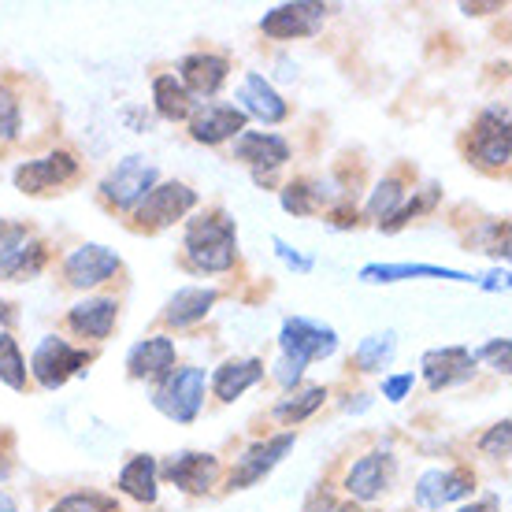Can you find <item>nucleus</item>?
Listing matches in <instances>:
<instances>
[{"mask_svg":"<svg viewBox=\"0 0 512 512\" xmlns=\"http://www.w3.org/2000/svg\"><path fill=\"white\" fill-rule=\"evenodd\" d=\"M182 268L193 275H227L238 268V223L223 205L205 208L182 227Z\"/></svg>","mask_w":512,"mask_h":512,"instance_id":"f257e3e1","label":"nucleus"},{"mask_svg":"<svg viewBox=\"0 0 512 512\" xmlns=\"http://www.w3.org/2000/svg\"><path fill=\"white\" fill-rule=\"evenodd\" d=\"M464 160L487 175L509 171V104H490L472 119V127L461 138Z\"/></svg>","mask_w":512,"mask_h":512,"instance_id":"f03ea898","label":"nucleus"},{"mask_svg":"<svg viewBox=\"0 0 512 512\" xmlns=\"http://www.w3.org/2000/svg\"><path fill=\"white\" fill-rule=\"evenodd\" d=\"M197 205H201V193L193 190L190 182H156L153 190L145 193V201L130 212L127 227L134 234H160L175 223H186Z\"/></svg>","mask_w":512,"mask_h":512,"instance_id":"7ed1b4c3","label":"nucleus"},{"mask_svg":"<svg viewBox=\"0 0 512 512\" xmlns=\"http://www.w3.org/2000/svg\"><path fill=\"white\" fill-rule=\"evenodd\" d=\"M156 182H160V167L149 160V156H123L108 175L101 179L97 186V197H101V205L108 212H123L130 216L134 208L145 201V193L153 190Z\"/></svg>","mask_w":512,"mask_h":512,"instance_id":"20e7f679","label":"nucleus"},{"mask_svg":"<svg viewBox=\"0 0 512 512\" xmlns=\"http://www.w3.org/2000/svg\"><path fill=\"white\" fill-rule=\"evenodd\" d=\"M208 394V375L197 364H179L171 375H164L153 386V409L164 412L167 420L175 423H193L205 409Z\"/></svg>","mask_w":512,"mask_h":512,"instance_id":"39448f33","label":"nucleus"},{"mask_svg":"<svg viewBox=\"0 0 512 512\" xmlns=\"http://www.w3.org/2000/svg\"><path fill=\"white\" fill-rule=\"evenodd\" d=\"M90 364H93V349H75L60 334H45L38 346H34V353H30V368L26 372L34 375V383L41 390H60L75 375H86Z\"/></svg>","mask_w":512,"mask_h":512,"instance_id":"423d86ee","label":"nucleus"},{"mask_svg":"<svg viewBox=\"0 0 512 512\" xmlns=\"http://www.w3.org/2000/svg\"><path fill=\"white\" fill-rule=\"evenodd\" d=\"M82 175V160L71 149H52V153L38 156V160H23L15 167V190L26 193V197H49V193H60L64 186L78 182Z\"/></svg>","mask_w":512,"mask_h":512,"instance_id":"0eeeda50","label":"nucleus"},{"mask_svg":"<svg viewBox=\"0 0 512 512\" xmlns=\"http://www.w3.org/2000/svg\"><path fill=\"white\" fill-rule=\"evenodd\" d=\"M160 479L171 483V487L179 490V494H186V498H208V494L219 487V479H223V464H219L216 453L182 449V453H171V457L160 464Z\"/></svg>","mask_w":512,"mask_h":512,"instance_id":"6e6552de","label":"nucleus"},{"mask_svg":"<svg viewBox=\"0 0 512 512\" xmlns=\"http://www.w3.org/2000/svg\"><path fill=\"white\" fill-rule=\"evenodd\" d=\"M60 271H64V286H71L78 294H90V290H101L104 282H112L123 271V256L101 242H86L64 256Z\"/></svg>","mask_w":512,"mask_h":512,"instance_id":"1a4fd4ad","label":"nucleus"},{"mask_svg":"<svg viewBox=\"0 0 512 512\" xmlns=\"http://www.w3.org/2000/svg\"><path fill=\"white\" fill-rule=\"evenodd\" d=\"M294 442H297V431H282V435H268V438H260V442H253V446L231 464V472L223 475V483H227L223 490L234 494V490L256 487L264 475H271L279 468L282 457L294 449Z\"/></svg>","mask_w":512,"mask_h":512,"instance_id":"9d476101","label":"nucleus"},{"mask_svg":"<svg viewBox=\"0 0 512 512\" xmlns=\"http://www.w3.org/2000/svg\"><path fill=\"white\" fill-rule=\"evenodd\" d=\"M279 349L286 360H297V364H312V360H327L334 357L338 349V331L327 327V323H316L308 316H286L279 331Z\"/></svg>","mask_w":512,"mask_h":512,"instance_id":"9b49d317","label":"nucleus"},{"mask_svg":"<svg viewBox=\"0 0 512 512\" xmlns=\"http://www.w3.org/2000/svg\"><path fill=\"white\" fill-rule=\"evenodd\" d=\"M394 479H397L394 453L372 449V453H364V457H357V461L349 464L342 487H346L349 501H357V505H372V501H379L383 494H390Z\"/></svg>","mask_w":512,"mask_h":512,"instance_id":"f8f14e48","label":"nucleus"},{"mask_svg":"<svg viewBox=\"0 0 512 512\" xmlns=\"http://www.w3.org/2000/svg\"><path fill=\"white\" fill-rule=\"evenodd\" d=\"M327 4H312V0H294V4H279L260 19V34L268 41H301L316 38L327 23Z\"/></svg>","mask_w":512,"mask_h":512,"instance_id":"ddd939ff","label":"nucleus"},{"mask_svg":"<svg viewBox=\"0 0 512 512\" xmlns=\"http://www.w3.org/2000/svg\"><path fill=\"white\" fill-rule=\"evenodd\" d=\"M119 323V297L112 294H90L75 301V305L67 308L64 316V327L67 334H75L82 342H93V346H101L112 338Z\"/></svg>","mask_w":512,"mask_h":512,"instance_id":"4468645a","label":"nucleus"},{"mask_svg":"<svg viewBox=\"0 0 512 512\" xmlns=\"http://www.w3.org/2000/svg\"><path fill=\"white\" fill-rule=\"evenodd\" d=\"M290 141L282 134H268V130H242L231 141V160L245 164L253 175H275L290 160Z\"/></svg>","mask_w":512,"mask_h":512,"instance_id":"2eb2a0df","label":"nucleus"},{"mask_svg":"<svg viewBox=\"0 0 512 512\" xmlns=\"http://www.w3.org/2000/svg\"><path fill=\"white\" fill-rule=\"evenodd\" d=\"M479 360H475V353L468 346H442V349H427L420 360L423 368V383H427V390L431 394H438V390H453V386H464L475 379V368Z\"/></svg>","mask_w":512,"mask_h":512,"instance_id":"dca6fc26","label":"nucleus"},{"mask_svg":"<svg viewBox=\"0 0 512 512\" xmlns=\"http://www.w3.org/2000/svg\"><path fill=\"white\" fill-rule=\"evenodd\" d=\"M190 138L197 145H227L234 141L242 130H249V116H245L238 104H223V101H205L197 112L190 116Z\"/></svg>","mask_w":512,"mask_h":512,"instance_id":"f3484780","label":"nucleus"},{"mask_svg":"<svg viewBox=\"0 0 512 512\" xmlns=\"http://www.w3.org/2000/svg\"><path fill=\"white\" fill-rule=\"evenodd\" d=\"M227 78H231V56H223V52L201 49L179 60V82L201 104L212 101L227 86Z\"/></svg>","mask_w":512,"mask_h":512,"instance_id":"a211bd4d","label":"nucleus"},{"mask_svg":"<svg viewBox=\"0 0 512 512\" xmlns=\"http://www.w3.org/2000/svg\"><path fill=\"white\" fill-rule=\"evenodd\" d=\"M175 368H179V346L167 334H149V338L134 342L127 353V375L134 383L156 386L164 375L175 372Z\"/></svg>","mask_w":512,"mask_h":512,"instance_id":"6ab92c4d","label":"nucleus"},{"mask_svg":"<svg viewBox=\"0 0 512 512\" xmlns=\"http://www.w3.org/2000/svg\"><path fill=\"white\" fill-rule=\"evenodd\" d=\"M412 182H416V171L409 164L386 171L383 179L375 182V190L368 193V205H364V219H372L375 227H383L397 216V208L412 197ZM360 219V223H364Z\"/></svg>","mask_w":512,"mask_h":512,"instance_id":"aec40b11","label":"nucleus"},{"mask_svg":"<svg viewBox=\"0 0 512 512\" xmlns=\"http://www.w3.org/2000/svg\"><path fill=\"white\" fill-rule=\"evenodd\" d=\"M219 297H223V290H216V286H182V290L167 297L160 320H164V327H175V331L197 327V323H205L212 316Z\"/></svg>","mask_w":512,"mask_h":512,"instance_id":"412c9836","label":"nucleus"},{"mask_svg":"<svg viewBox=\"0 0 512 512\" xmlns=\"http://www.w3.org/2000/svg\"><path fill=\"white\" fill-rule=\"evenodd\" d=\"M238 108H242L245 116L268 123V127L290 119V104L282 101V93L264 75H256V71H249L242 78V86H238Z\"/></svg>","mask_w":512,"mask_h":512,"instance_id":"4be33fe9","label":"nucleus"},{"mask_svg":"<svg viewBox=\"0 0 512 512\" xmlns=\"http://www.w3.org/2000/svg\"><path fill=\"white\" fill-rule=\"evenodd\" d=\"M260 379H264V360L234 357V360H223L216 368V375H208V386H212V397H216L219 405H231L245 390H253Z\"/></svg>","mask_w":512,"mask_h":512,"instance_id":"5701e85b","label":"nucleus"},{"mask_svg":"<svg viewBox=\"0 0 512 512\" xmlns=\"http://www.w3.org/2000/svg\"><path fill=\"white\" fill-rule=\"evenodd\" d=\"M116 490L138 505H156L160 498V461L153 453H134L116 479Z\"/></svg>","mask_w":512,"mask_h":512,"instance_id":"b1692460","label":"nucleus"},{"mask_svg":"<svg viewBox=\"0 0 512 512\" xmlns=\"http://www.w3.org/2000/svg\"><path fill=\"white\" fill-rule=\"evenodd\" d=\"M405 279H449V282H475V275L457 268H438V264H368L360 268V282L368 286H390Z\"/></svg>","mask_w":512,"mask_h":512,"instance_id":"393cba45","label":"nucleus"},{"mask_svg":"<svg viewBox=\"0 0 512 512\" xmlns=\"http://www.w3.org/2000/svg\"><path fill=\"white\" fill-rule=\"evenodd\" d=\"M153 108H156V116L167 119V123H190V116L201 108V101L182 86L179 75H156L153 78Z\"/></svg>","mask_w":512,"mask_h":512,"instance_id":"a878e982","label":"nucleus"},{"mask_svg":"<svg viewBox=\"0 0 512 512\" xmlns=\"http://www.w3.org/2000/svg\"><path fill=\"white\" fill-rule=\"evenodd\" d=\"M327 397H331V390H327V386H297V390H290L286 397H279V401H275L271 420H279L282 427H297V423L312 420V416L327 405Z\"/></svg>","mask_w":512,"mask_h":512,"instance_id":"bb28decb","label":"nucleus"},{"mask_svg":"<svg viewBox=\"0 0 512 512\" xmlns=\"http://www.w3.org/2000/svg\"><path fill=\"white\" fill-rule=\"evenodd\" d=\"M394 353H397V331H375L368 338H360V346L349 357V368L360 375H375L394 364Z\"/></svg>","mask_w":512,"mask_h":512,"instance_id":"cd10ccee","label":"nucleus"},{"mask_svg":"<svg viewBox=\"0 0 512 512\" xmlns=\"http://www.w3.org/2000/svg\"><path fill=\"white\" fill-rule=\"evenodd\" d=\"M442 205V186L438 182H427L423 190H412V197L405 201V205L397 208V216L390 219V223H383L379 231L383 234H397V231H405L412 219H420V216H431L435 208Z\"/></svg>","mask_w":512,"mask_h":512,"instance_id":"c85d7f7f","label":"nucleus"},{"mask_svg":"<svg viewBox=\"0 0 512 512\" xmlns=\"http://www.w3.org/2000/svg\"><path fill=\"white\" fill-rule=\"evenodd\" d=\"M487 253L498 260H509V219H483L472 234H468V253Z\"/></svg>","mask_w":512,"mask_h":512,"instance_id":"c756f323","label":"nucleus"},{"mask_svg":"<svg viewBox=\"0 0 512 512\" xmlns=\"http://www.w3.org/2000/svg\"><path fill=\"white\" fill-rule=\"evenodd\" d=\"M49 260H52V249L45 238H30V245H26L23 253H19V260H15L12 268H8V275H4V282H30V279H38L41 271L49 268Z\"/></svg>","mask_w":512,"mask_h":512,"instance_id":"7c9ffc66","label":"nucleus"},{"mask_svg":"<svg viewBox=\"0 0 512 512\" xmlns=\"http://www.w3.org/2000/svg\"><path fill=\"white\" fill-rule=\"evenodd\" d=\"M0 383L12 386L15 394H23L26 386H30L23 349H19V342H15L12 334H0Z\"/></svg>","mask_w":512,"mask_h":512,"instance_id":"2f4dec72","label":"nucleus"},{"mask_svg":"<svg viewBox=\"0 0 512 512\" xmlns=\"http://www.w3.org/2000/svg\"><path fill=\"white\" fill-rule=\"evenodd\" d=\"M34 238V227L30 223H15V219H0V279L8 275L19 253H23L26 245Z\"/></svg>","mask_w":512,"mask_h":512,"instance_id":"473e14b6","label":"nucleus"},{"mask_svg":"<svg viewBox=\"0 0 512 512\" xmlns=\"http://www.w3.org/2000/svg\"><path fill=\"white\" fill-rule=\"evenodd\" d=\"M49 512H119V498L101 490H71L60 501H52Z\"/></svg>","mask_w":512,"mask_h":512,"instance_id":"72a5a7b5","label":"nucleus"},{"mask_svg":"<svg viewBox=\"0 0 512 512\" xmlns=\"http://www.w3.org/2000/svg\"><path fill=\"white\" fill-rule=\"evenodd\" d=\"M23 134V101L12 82H0V141L8 145Z\"/></svg>","mask_w":512,"mask_h":512,"instance_id":"f704fd0d","label":"nucleus"},{"mask_svg":"<svg viewBox=\"0 0 512 512\" xmlns=\"http://www.w3.org/2000/svg\"><path fill=\"white\" fill-rule=\"evenodd\" d=\"M442 479H446V468H431L416 479V490H412V501L427 512L442 509Z\"/></svg>","mask_w":512,"mask_h":512,"instance_id":"c9c22d12","label":"nucleus"},{"mask_svg":"<svg viewBox=\"0 0 512 512\" xmlns=\"http://www.w3.org/2000/svg\"><path fill=\"white\" fill-rule=\"evenodd\" d=\"M475 490L479 487H475L472 468H446V479H442V505L475 498Z\"/></svg>","mask_w":512,"mask_h":512,"instance_id":"e433bc0d","label":"nucleus"},{"mask_svg":"<svg viewBox=\"0 0 512 512\" xmlns=\"http://www.w3.org/2000/svg\"><path fill=\"white\" fill-rule=\"evenodd\" d=\"M479 446V453L483 457H490V461H505L509 457V446H512V423L509 420H501V423H494L487 435L475 442Z\"/></svg>","mask_w":512,"mask_h":512,"instance_id":"4c0bfd02","label":"nucleus"},{"mask_svg":"<svg viewBox=\"0 0 512 512\" xmlns=\"http://www.w3.org/2000/svg\"><path fill=\"white\" fill-rule=\"evenodd\" d=\"M475 360H490V368L498 375L512 372V342L509 338H490L487 346L475 353Z\"/></svg>","mask_w":512,"mask_h":512,"instance_id":"58836bf2","label":"nucleus"},{"mask_svg":"<svg viewBox=\"0 0 512 512\" xmlns=\"http://www.w3.org/2000/svg\"><path fill=\"white\" fill-rule=\"evenodd\" d=\"M323 216H327V227H334V231H357V227H360V208H357V201H353V197H346V201H334Z\"/></svg>","mask_w":512,"mask_h":512,"instance_id":"ea45409f","label":"nucleus"},{"mask_svg":"<svg viewBox=\"0 0 512 512\" xmlns=\"http://www.w3.org/2000/svg\"><path fill=\"white\" fill-rule=\"evenodd\" d=\"M271 245H275V253H279V260H282V264H286V268H294L297 275H308V271L316 268V260H312V256L297 253L294 245H290V242H282L279 234H275V238H271Z\"/></svg>","mask_w":512,"mask_h":512,"instance_id":"a19ab883","label":"nucleus"},{"mask_svg":"<svg viewBox=\"0 0 512 512\" xmlns=\"http://www.w3.org/2000/svg\"><path fill=\"white\" fill-rule=\"evenodd\" d=\"M271 375H275V383L290 394V390H297V386H301V379H305V364L279 357V360H275V372H271Z\"/></svg>","mask_w":512,"mask_h":512,"instance_id":"79ce46f5","label":"nucleus"},{"mask_svg":"<svg viewBox=\"0 0 512 512\" xmlns=\"http://www.w3.org/2000/svg\"><path fill=\"white\" fill-rule=\"evenodd\" d=\"M412 386H416V375L412 372H401V375H386L383 379V397L386 401H405L412 394Z\"/></svg>","mask_w":512,"mask_h":512,"instance_id":"37998d69","label":"nucleus"},{"mask_svg":"<svg viewBox=\"0 0 512 512\" xmlns=\"http://www.w3.org/2000/svg\"><path fill=\"white\" fill-rule=\"evenodd\" d=\"M475 286H483L490 294H505V290H509V271L501 268V271H494V275H487V279H475Z\"/></svg>","mask_w":512,"mask_h":512,"instance_id":"c03bdc74","label":"nucleus"},{"mask_svg":"<svg viewBox=\"0 0 512 512\" xmlns=\"http://www.w3.org/2000/svg\"><path fill=\"white\" fill-rule=\"evenodd\" d=\"M15 323H19V312H15V305L0 297V334H12Z\"/></svg>","mask_w":512,"mask_h":512,"instance_id":"a18cd8bd","label":"nucleus"},{"mask_svg":"<svg viewBox=\"0 0 512 512\" xmlns=\"http://www.w3.org/2000/svg\"><path fill=\"white\" fill-rule=\"evenodd\" d=\"M505 4H461L464 15H487V12H501Z\"/></svg>","mask_w":512,"mask_h":512,"instance_id":"49530a36","label":"nucleus"},{"mask_svg":"<svg viewBox=\"0 0 512 512\" xmlns=\"http://www.w3.org/2000/svg\"><path fill=\"white\" fill-rule=\"evenodd\" d=\"M494 505H498V498H487V501H472V505H461L457 512H494Z\"/></svg>","mask_w":512,"mask_h":512,"instance_id":"de8ad7c7","label":"nucleus"},{"mask_svg":"<svg viewBox=\"0 0 512 512\" xmlns=\"http://www.w3.org/2000/svg\"><path fill=\"white\" fill-rule=\"evenodd\" d=\"M0 512H19V501H15L12 490L0 487Z\"/></svg>","mask_w":512,"mask_h":512,"instance_id":"09e8293b","label":"nucleus"},{"mask_svg":"<svg viewBox=\"0 0 512 512\" xmlns=\"http://www.w3.org/2000/svg\"><path fill=\"white\" fill-rule=\"evenodd\" d=\"M334 512H368V509H364V505H357V501H342Z\"/></svg>","mask_w":512,"mask_h":512,"instance_id":"8fccbe9b","label":"nucleus"}]
</instances>
